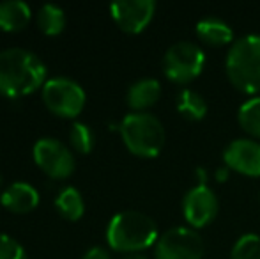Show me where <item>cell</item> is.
I'll list each match as a JSON object with an SVG mask.
<instances>
[{"label":"cell","instance_id":"obj_17","mask_svg":"<svg viewBox=\"0 0 260 259\" xmlns=\"http://www.w3.org/2000/svg\"><path fill=\"white\" fill-rule=\"evenodd\" d=\"M177 110L188 121H200L207 114V103L197 91L182 89L177 96Z\"/></svg>","mask_w":260,"mask_h":259},{"label":"cell","instance_id":"obj_1","mask_svg":"<svg viewBox=\"0 0 260 259\" xmlns=\"http://www.w3.org/2000/svg\"><path fill=\"white\" fill-rule=\"evenodd\" d=\"M46 82V66L36 53L25 48L0 52V94L20 98L32 94Z\"/></svg>","mask_w":260,"mask_h":259},{"label":"cell","instance_id":"obj_25","mask_svg":"<svg viewBox=\"0 0 260 259\" xmlns=\"http://www.w3.org/2000/svg\"><path fill=\"white\" fill-rule=\"evenodd\" d=\"M120 259H147V257L140 256V254H126V256L120 257Z\"/></svg>","mask_w":260,"mask_h":259},{"label":"cell","instance_id":"obj_26","mask_svg":"<svg viewBox=\"0 0 260 259\" xmlns=\"http://www.w3.org/2000/svg\"><path fill=\"white\" fill-rule=\"evenodd\" d=\"M258 203H260V192H258Z\"/></svg>","mask_w":260,"mask_h":259},{"label":"cell","instance_id":"obj_16","mask_svg":"<svg viewBox=\"0 0 260 259\" xmlns=\"http://www.w3.org/2000/svg\"><path fill=\"white\" fill-rule=\"evenodd\" d=\"M55 206H57L58 213H60L62 217L71 222L80 220V218L83 217V213H85L83 197L73 187H64L58 192L57 199H55Z\"/></svg>","mask_w":260,"mask_h":259},{"label":"cell","instance_id":"obj_13","mask_svg":"<svg viewBox=\"0 0 260 259\" xmlns=\"http://www.w3.org/2000/svg\"><path fill=\"white\" fill-rule=\"evenodd\" d=\"M161 96V85L156 78H142L137 80L127 89V105L135 112H144L145 108L152 107Z\"/></svg>","mask_w":260,"mask_h":259},{"label":"cell","instance_id":"obj_19","mask_svg":"<svg viewBox=\"0 0 260 259\" xmlns=\"http://www.w3.org/2000/svg\"><path fill=\"white\" fill-rule=\"evenodd\" d=\"M237 121L241 128L260 138V96L244 101L237 110Z\"/></svg>","mask_w":260,"mask_h":259},{"label":"cell","instance_id":"obj_3","mask_svg":"<svg viewBox=\"0 0 260 259\" xmlns=\"http://www.w3.org/2000/svg\"><path fill=\"white\" fill-rule=\"evenodd\" d=\"M226 75L241 93L260 91V34H248L236 39L226 53Z\"/></svg>","mask_w":260,"mask_h":259},{"label":"cell","instance_id":"obj_2","mask_svg":"<svg viewBox=\"0 0 260 259\" xmlns=\"http://www.w3.org/2000/svg\"><path fill=\"white\" fill-rule=\"evenodd\" d=\"M106 242L113 250L137 254L157 242V225L149 215L126 210L113 215L106 227Z\"/></svg>","mask_w":260,"mask_h":259},{"label":"cell","instance_id":"obj_7","mask_svg":"<svg viewBox=\"0 0 260 259\" xmlns=\"http://www.w3.org/2000/svg\"><path fill=\"white\" fill-rule=\"evenodd\" d=\"M32 155H34L36 165L53 180H66L75 172V156L71 149L58 138H39L34 144Z\"/></svg>","mask_w":260,"mask_h":259},{"label":"cell","instance_id":"obj_21","mask_svg":"<svg viewBox=\"0 0 260 259\" xmlns=\"http://www.w3.org/2000/svg\"><path fill=\"white\" fill-rule=\"evenodd\" d=\"M69 142L71 146L76 149L78 153H87L92 151V146H94V133L85 123H73L71 130H69Z\"/></svg>","mask_w":260,"mask_h":259},{"label":"cell","instance_id":"obj_5","mask_svg":"<svg viewBox=\"0 0 260 259\" xmlns=\"http://www.w3.org/2000/svg\"><path fill=\"white\" fill-rule=\"evenodd\" d=\"M206 53L197 43L179 41L165 52L163 73L167 78L177 83H188L202 73Z\"/></svg>","mask_w":260,"mask_h":259},{"label":"cell","instance_id":"obj_24","mask_svg":"<svg viewBox=\"0 0 260 259\" xmlns=\"http://www.w3.org/2000/svg\"><path fill=\"white\" fill-rule=\"evenodd\" d=\"M229 167H221V169H218L216 170V180H219V181H225L226 180V176H229Z\"/></svg>","mask_w":260,"mask_h":259},{"label":"cell","instance_id":"obj_11","mask_svg":"<svg viewBox=\"0 0 260 259\" xmlns=\"http://www.w3.org/2000/svg\"><path fill=\"white\" fill-rule=\"evenodd\" d=\"M223 160L229 169L244 176H260V144L251 138H236L223 151Z\"/></svg>","mask_w":260,"mask_h":259},{"label":"cell","instance_id":"obj_22","mask_svg":"<svg viewBox=\"0 0 260 259\" xmlns=\"http://www.w3.org/2000/svg\"><path fill=\"white\" fill-rule=\"evenodd\" d=\"M0 259H28L25 249L14 238L0 235Z\"/></svg>","mask_w":260,"mask_h":259},{"label":"cell","instance_id":"obj_6","mask_svg":"<svg viewBox=\"0 0 260 259\" xmlns=\"http://www.w3.org/2000/svg\"><path fill=\"white\" fill-rule=\"evenodd\" d=\"M43 101L60 118H76L85 107V91L68 76H55L43 85Z\"/></svg>","mask_w":260,"mask_h":259},{"label":"cell","instance_id":"obj_27","mask_svg":"<svg viewBox=\"0 0 260 259\" xmlns=\"http://www.w3.org/2000/svg\"><path fill=\"white\" fill-rule=\"evenodd\" d=\"M0 181H2V178H0Z\"/></svg>","mask_w":260,"mask_h":259},{"label":"cell","instance_id":"obj_15","mask_svg":"<svg viewBox=\"0 0 260 259\" xmlns=\"http://www.w3.org/2000/svg\"><path fill=\"white\" fill-rule=\"evenodd\" d=\"M197 36L207 45H226L234 39V32L226 21L219 18H204L197 23Z\"/></svg>","mask_w":260,"mask_h":259},{"label":"cell","instance_id":"obj_4","mask_svg":"<svg viewBox=\"0 0 260 259\" xmlns=\"http://www.w3.org/2000/svg\"><path fill=\"white\" fill-rule=\"evenodd\" d=\"M120 137L133 155L154 158L165 144V128L154 114L131 112L119 125Z\"/></svg>","mask_w":260,"mask_h":259},{"label":"cell","instance_id":"obj_18","mask_svg":"<svg viewBox=\"0 0 260 259\" xmlns=\"http://www.w3.org/2000/svg\"><path fill=\"white\" fill-rule=\"evenodd\" d=\"M38 27L46 36L60 34L66 27V14L62 7L55 4H45L38 13Z\"/></svg>","mask_w":260,"mask_h":259},{"label":"cell","instance_id":"obj_9","mask_svg":"<svg viewBox=\"0 0 260 259\" xmlns=\"http://www.w3.org/2000/svg\"><path fill=\"white\" fill-rule=\"evenodd\" d=\"M218 197L211 187L197 183L193 188L186 192L182 199V213L193 227H206L218 215Z\"/></svg>","mask_w":260,"mask_h":259},{"label":"cell","instance_id":"obj_12","mask_svg":"<svg viewBox=\"0 0 260 259\" xmlns=\"http://www.w3.org/2000/svg\"><path fill=\"white\" fill-rule=\"evenodd\" d=\"M0 203L13 213H28L39 204V194L30 183L14 181L2 192Z\"/></svg>","mask_w":260,"mask_h":259},{"label":"cell","instance_id":"obj_14","mask_svg":"<svg viewBox=\"0 0 260 259\" xmlns=\"http://www.w3.org/2000/svg\"><path fill=\"white\" fill-rule=\"evenodd\" d=\"M32 16L30 6L21 0L0 2V28L6 32L21 31L28 25Z\"/></svg>","mask_w":260,"mask_h":259},{"label":"cell","instance_id":"obj_20","mask_svg":"<svg viewBox=\"0 0 260 259\" xmlns=\"http://www.w3.org/2000/svg\"><path fill=\"white\" fill-rule=\"evenodd\" d=\"M230 259H260V236L255 233L241 236L234 243Z\"/></svg>","mask_w":260,"mask_h":259},{"label":"cell","instance_id":"obj_23","mask_svg":"<svg viewBox=\"0 0 260 259\" xmlns=\"http://www.w3.org/2000/svg\"><path fill=\"white\" fill-rule=\"evenodd\" d=\"M82 259H112L108 254V250L103 249V247H92L85 252V256Z\"/></svg>","mask_w":260,"mask_h":259},{"label":"cell","instance_id":"obj_8","mask_svg":"<svg viewBox=\"0 0 260 259\" xmlns=\"http://www.w3.org/2000/svg\"><path fill=\"white\" fill-rule=\"evenodd\" d=\"M156 259H202V236L189 227H172L157 238L154 247Z\"/></svg>","mask_w":260,"mask_h":259},{"label":"cell","instance_id":"obj_10","mask_svg":"<svg viewBox=\"0 0 260 259\" xmlns=\"http://www.w3.org/2000/svg\"><path fill=\"white\" fill-rule=\"evenodd\" d=\"M154 0H119L110 6L115 23L127 34L142 32L154 16Z\"/></svg>","mask_w":260,"mask_h":259}]
</instances>
